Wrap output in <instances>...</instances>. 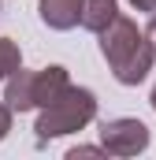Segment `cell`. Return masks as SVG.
I'll return each mask as SVG.
<instances>
[{"instance_id":"7a4b0ae2","label":"cell","mask_w":156,"mask_h":160,"mask_svg":"<svg viewBox=\"0 0 156 160\" xmlns=\"http://www.w3.org/2000/svg\"><path fill=\"white\" fill-rule=\"evenodd\" d=\"M93 119H97V93L85 86H63L45 108H37L34 130H37V142H48V138L75 134Z\"/></svg>"},{"instance_id":"9c48e42d","label":"cell","mask_w":156,"mask_h":160,"mask_svg":"<svg viewBox=\"0 0 156 160\" xmlns=\"http://www.w3.org/2000/svg\"><path fill=\"white\" fill-rule=\"evenodd\" d=\"M97 153H104V149H100V145H78V149H71L67 157L78 160V157H97Z\"/></svg>"},{"instance_id":"8992f818","label":"cell","mask_w":156,"mask_h":160,"mask_svg":"<svg viewBox=\"0 0 156 160\" xmlns=\"http://www.w3.org/2000/svg\"><path fill=\"white\" fill-rule=\"evenodd\" d=\"M115 15H119V4H115V0H82V15H78V22H82L89 34H100Z\"/></svg>"},{"instance_id":"3957f363","label":"cell","mask_w":156,"mask_h":160,"mask_svg":"<svg viewBox=\"0 0 156 160\" xmlns=\"http://www.w3.org/2000/svg\"><path fill=\"white\" fill-rule=\"evenodd\" d=\"M63 86H71V78H67V67H60V63H48L41 71H22L19 67L4 78V104L11 112H37Z\"/></svg>"},{"instance_id":"52a82bcc","label":"cell","mask_w":156,"mask_h":160,"mask_svg":"<svg viewBox=\"0 0 156 160\" xmlns=\"http://www.w3.org/2000/svg\"><path fill=\"white\" fill-rule=\"evenodd\" d=\"M19 67H22V48L11 38H0V82L7 78L11 71H19Z\"/></svg>"},{"instance_id":"277c9868","label":"cell","mask_w":156,"mask_h":160,"mask_svg":"<svg viewBox=\"0 0 156 160\" xmlns=\"http://www.w3.org/2000/svg\"><path fill=\"white\" fill-rule=\"evenodd\" d=\"M149 127L141 119L119 116V119H104L100 123V149L112 157H138L149 149Z\"/></svg>"},{"instance_id":"7c38bea8","label":"cell","mask_w":156,"mask_h":160,"mask_svg":"<svg viewBox=\"0 0 156 160\" xmlns=\"http://www.w3.org/2000/svg\"><path fill=\"white\" fill-rule=\"evenodd\" d=\"M149 101H153V112H156V86H153V97H149Z\"/></svg>"},{"instance_id":"ba28073f","label":"cell","mask_w":156,"mask_h":160,"mask_svg":"<svg viewBox=\"0 0 156 160\" xmlns=\"http://www.w3.org/2000/svg\"><path fill=\"white\" fill-rule=\"evenodd\" d=\"M11 116H15V112H11L7 104H0V142H4V138H7V130H11Z\"/></svg>"},{"instance_id":"8fae6325","label":"cell","mask_w":156,"mask_h":160,"mask_svg":"<svg viewBox=\"0 0 156 160\" xmlns=\"http://www.w3.org/2000/svg\"><path fill=\"white\" fill-rule=\"evenodd\" d=\"M145 38H149V45H153V52H156V11H153V19H149V26H145Z\"/></svg>"},{"instance_id":"30bf717a","label":"cell","mask_w":156,"mask_h":160,"mask_svg":"<svg viewBox=\"0 0 156 160\" xmlns=\"http://www.w3.org/2000/svg\"><path fill=\"white\" fill-rule=\"evenodd\" d=\"M134 11H156V0H126Z\"/></svg>"},{"instance_id":"6da1fadb","label":"cell","mask_w":156,"mask_h":160,"mask_svg":"<svg viewBox=\"0 0 156 160\" xmlns=\"http://www.w3.org/2000/svg\"><path fill=\"white\" fill-rule=\"evenodd\" d=\"M100 52H104V60H108L115 82H123V86L145 82L149 71H153V60H156L145 30H141L130 15H115V19L100 30Z\"/></svg>"},{"instance_id":"5b68a950","label":"cell","mask_w":156,"mask_h":160,"mask_svg":"<svg viewBox=\"0 0 156 160\" xmlns=\"http://www.w3.org/2000/svg\"><path fill=\"white\" fill-rule=\"evenodd\" d=\"M37 11L48 30H75L82 15V0H37Z\"/></svg>"}]
</instances>
